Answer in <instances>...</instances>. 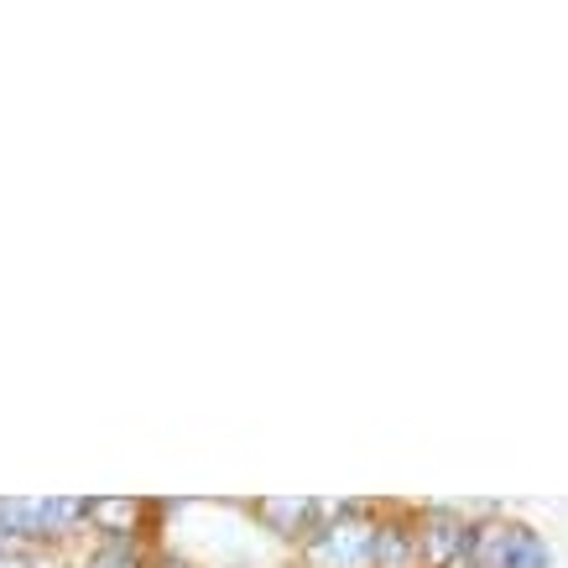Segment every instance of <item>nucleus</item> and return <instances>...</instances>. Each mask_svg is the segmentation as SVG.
<instances>
[{
    "instance_id": "f257e3e1",
    "label": "nucleus",
    "mask_w": 568,
    "mask_h": 568,
    "mask_svg": "<svg viewBox=\"0 0 568 568\" xmlns=\"http://www.w3.org/2000/svg\"><path fill=\"white\" fill-rule=\"evenodd\" d=\"M386 527L361 517V506H339V517L308 537V568H376Z\"/></svg>"
},
{
    "instance_id": "f03ea898",
    "label": "nucleus",
    "mask_w": 568,
    "mask_h": 568,
    "mask_svg": "<svg viewBox=\"0 0 568 568\" xmlns=\"http://www.w3.org/2000/svg\"><path fill=\"white\" fill-rule=\"evenodd\" d=\"M548 542L527 521H490L475 537V568H548Z\"/></svg>"
},
{
    "instance_id": "7ed1b4c3",
    "label": "nucleus",
    "mask_w": 568,
    "mask_h": 568,
    "mask_svg": "<svg viewBox=\"0 0 568 568\" xmlns=\"http://www.w3.org/2000/svg\"><path fill=\"white\" fill-rule=\"evenodd\" d=\"M79 511H89L84 500H0V532L48 537L58 527H69Z\"/></svg>"
},
{
    "instance_id": "20e7f679",
    "label": "nucleus",
    "mask_w": 568,
    "mask_h": 568,
    "mask_svg": "<svg viewBox=\"0 0 568 568\" xmlns=\"http://www.w3.org/2000/svg\"><path fill=\"white\" fill-rule=\"evenodd\" d=\"M256 511L266 521H276V532L297 537V532H303V521H308L313 511H324V506H313V500H261Z\"/></svg>"
},
{
    "instance_id": "39448f33",
    "label": "nucleus",
    "mask_w": 568,
    "mask_h": 568,
    "mask_svg": "<svg viewBox=\"0 0 568 568\" xmlns=\"http://www.w3.org/2000/svg\"><path fill=\"white\" fill-rule=\"evenodd\" d=\"M141 511H146L141 500H89V517L100 521L104 532H131Z\"/></svg>"
},
{
    "instance_id": "423d86ee",
    "label": "nucleus",
    "mask_w": 568,
    "mask_h": 568,
    "mask_svg": "<svg viewBox=\"0 0 568 568\" xmlns=\"http://www.w3.org/2000/svg\"><path fill=\"white\" fill-rule=\"evenodd\" d=\"M84 568H141V552L131 548V542H121V537H115V542H104V548L94 552Z\"/></svg>"
}]
</instances>
